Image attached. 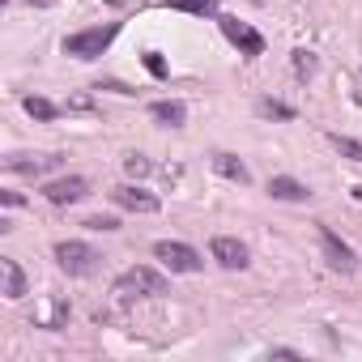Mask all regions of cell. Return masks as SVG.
Returning <instances> with one entry per match:
<instances>
[{
  "label": "cell",
  "mask_w": 362,
  "mask_h": 362,
  "mask_svg": "<svg viewBox=\"0 0 362 362\" xmlns=\"http://www.w3.org/2000/svg\"><path fill=\"white\" fill-rule=\"evenodd\" d=\"M149 115H153L158 124H166V128H184V124H188V107L179 103V98H158V103H149Z\"/></svg>",
  "instance_id": "cell-11"
},
{
  "label": "cell",
  "mask_w": 362,
  "mask_h": 362,
  "mask_svg": "<svg viewBox=\"0 0 362 362\" xmlns=\"http://www.w3.org/2000/svg\"><path fill=\"white\" fill-rule=\"evenodd\" d=\"M0 201H5L9 209H18V205H22V192H5V197H0Z\"/></svg>",
  "instance_id": "cell-26"
},
{
  "label": "cell",
  "mask_w": 362,
  "mask_h": 362,
  "mask_svg": "<svg viewBox=\"0 0 362 362\" xmlns=\"http://www.w3.org/2000/svg\"><path fill=\"white\" fill-rule=\"evenodd\" d=\"M124 170H128L132 179H141V175H149V170H153V162H149L145 153H128V158H124Z\"/></svg>",
  "instance_id": "cell-21"
},
{
  "label": "cell",
  "mask_w": 362,
  "mask_h": 362,
  "mask_svg": "<svg viewBox=\"0 0 362 362\" xmlns=\"http://www.w3.org/2000/svg\"><path fill=\"white\" fill-rule=\"evenodd\" d=\"M145 69H149L153 77H166V60H162L158 52H145Z\"/></svg>",
  "instance_id": "cell-22"
},
{
  "label": "cell",
  "mask_w": 362,
  "mask_h": 362,
  "mask_svg": "<svg viewBox=\"0 0 362 362\" xmlns=\"http://www.w3.org/2000/svg\"><path fill=\"white\" fill-rule=\"evenodd\" d=\"M0 273H5V298H22L26 294V273H22V264L13 256L0 260Z\"/></svg>",
  "instance_id": "cell-14"
},
{
  "label": "cell",
  "mask_w": 362,
  "mask_h": 362,
  "mask_svg": "<svg viewBox=\"0 0 362 362\" xmlns=\"http://www.w3.org/2000/svg\"><path fill=\"white\" fill-rule=\"evenodd\" d=\"M170 9L197 13V18H218V0H170Z\"/></svg>",
  "instance_id": "cell-15"
},
{
  "label": "cell",
  "mask_w": 362,
  "mask_h": 362,
  "mask_svg": "<svg viewBox=\"0 0 362 362\" xmlns=\"http://www.w3.org/2000/svg\"><path fill=\"white\" fill-rule=\"evenodd\" d=\"M269 358H298V349H286V345H277V349H269Z\"/></svg>",
  "instance_id": "cell-25"
},
{
  "label": "cell",
  "mask_w": 362,
  "mask_h": 362,
  "mask_svg": "<svg viewBox=\"0 0 362 362\" xmlns=\"http://www.w3.org/2000/svg\"><path fill=\"white\" fill-rule=\"evenodd\" d=\"M328 141H332V145H337V149H341L349 162H362V141H354V136H341V132H332Z\"/></svg>",
  "instance_id": "cell-20"
},
{
  "label": "cell",
  "mask_w": 362,
  "mask_h": 362,
  "mask_svg": "<svg viewBox=\"0 0 362 362\" xmlns=\"http://www.w3.org/2000/svg\"><path fill=\"white\" fill-rule=\"evenodd\" d=\"M209 252H214V260H218L222 269H230V273H239V269H247V264H252L247 243H239V239H230V235H218V239L209 243Z\"/></svg>",
  "instance_id": "cell-8"
},
{
  "label": "cell",
  "mask_w": 362,
  "mask_h": 362,
  "mask_svg": "<svg viewBox=\"0 0 362 362\" xmlns=\"http://www.w3.org/2000/svg\"><path fill=\"white\" fill-rule=\"evenodd\" d=\"M111 201H115L119 209H128V214H158V209H162V201H158L153 192L136 188V184H119V188L111 192Z\"/></svg>",
  "instance_id": "cell-9"
},
{
  "label": "cell",
  "mask_w": 362,
  "mask_h": 362,
  "mask_svg": "<svg viewBox=\"0 0 362 362\" xmlns=\"http://www.w3.org/2000/svg\"><path fill=\"white\" fill-rule=\"evenodd\" d=\"M56 264L69 277H90V273H98L103 256H98V247H90L81 239H64V243H56Z\"/></svg>",
  "instance_id": "cell-2"
},
{
  "label": "cell",
  "mask_w": 362,
  "mask_h": 362,
  "mask_svg": "<svg viewBox=\"0 0 362 362\" xmlns=\"http://www.w3.org/2000/svg\"><path fill=\"white\" fill-rule=\"evenodd\" d=\"M153 256H158L170 273H201V269H205L201 252L188 247V243H179V239H158V243H153Z\"/></svg>",
  "instance_id": "cell-4"
},
{
  "label": "cell",
  "mask_w": 362,
  "mask_h": 362,
  "mask_svg": "<svg viewBox=\"0 0 362 362\" xmlns=\"http://www.w3.org/2000/svg\"><path fill=\"white\" fill-rule=\"evenodd\" d=\"M315 226H320V247H324V264H328L332 273H354V269H358V256H354V247H349V243H341L332 226H324V222H315Z\"/></svg>",
  "instance_id": "cell-5"
},
{
  "label": "cell",
  "mask_w": 362,
  "mask_h": 362,
  "mask_svg": "<svg viewBox=\"0 0 362 362\" xmlns=\"http://www.w3.org/2000/svg\"><path fill=\"white\" fill-rule=\"evenodd\" d=\"M64 320H69V303H64V298H52V303L43 307V315H39L43 328H60Z\"/></svg>",
  "instance_id": "cell-16"
},
{
  "label": "cell",
  "mask_w": 362,
  "mask_h": 362,
  "mask_svg": "<svg viewBox=\"0 0 362 362\" xmlns=\"http://www.w3.org/2000/svg\"><path fill=\"white\" fill-rule=\"evenodd\" d=\"M86 226H90V230H119V222H115V218H90Z\"/></svg>",
  "instance_id": "cell-24"
},
{
  "label": "cell",
  "mask_w": 362,
  "mask_h": 362,
  "mask_svg": "<svg viewBox=\"0 0 362 362\" xmlns=\"http://www.w3.org/2000/svg\"><path fill=\"white\" fill-rule=\"evenodd\" d=\"M111 294L115 298H162L166 294V277L158 269H149V264H132V269H124L115 277Z\"/></svg>",
  "instance_id": "cell-1"
},
{
  "label": "cell",
  "mask_w": 362,
  "mask_h": 362,
  "mask_svg": "<svg viewBox=\"0 0 362 362\" xmlns=\"http://www.w3.org/2000/svg\"><path fill=\"white\" fill-rule=\"evenodd\" d=\"M43 197H47L52 205H77V201L90 197V179H81V175L52 179V184H43Z\"/></svg>",
  "instance_id": "cell-7"
},
{
  "label": "cell",
  "mask_w": 362,
  "mask_h": 362,
  "mask_svg": "<svg viewBox=\"0 0 362 362\" xmlns=\"http://www.w3.org/2000/svg\"><path fill=\"white\" fill-rule=\"evenodd\" d=\"M256 111H260L264 119H294V107H286V103H277V98H260Z\"/></svg>",
  "instance_id": "cell-19"
},
{
  "label": "cell",
  "mask_w": 362,
  "mask_h": 362,
  "mask_svg": "<svg viewBox=\"0 0 362 362\" xmlns=\"http://www.w3.org/2000/svg\"><path fill=\"white\" fill-rule=\"evenodd\" d=\"M107 5H115V9H124V5H128V0H107Z\"/></svg>",
  "instance_id": "cell-27"
},
{
  "label": "cell",
  "mask_w": 362,
  "mask_h": 362,
  "mask_svg": "<svg viewBox=\"0 0 362 362\" xmlns=\"http://www.w3.org/2000/svg\"><path fill=\"white\" fill-rule=\"evenodd\" d=\"M69 111H94V98L90 94H73L69 98Z\"/></svg>",
  "instance_id": "cell-23"
},
{
  "label": "cell",
  "mask_w": 362,
  "mask_h": 362,
  "mask_svg": "<svg viewBox=\"0 0 362 362\" xmlns=\"http://www.w3.org/2000/svg\"><path fill=\"white\" fill-rule=\"evenodd\" d=\"M13 175H47V170H56L60 166V153H13L9 162H5Z\"/></svg>",
  "instance_id": "cell-10"
},
{
  "label": "cell",
  "mask_w": 362,
  "mask_h": 362,
  "mask_svg": "<svg viewBox=\"0 0 362 362\" xmlns=\"http://www.w3.org/2000/svg\"><path fill=\"white\" fill-rule=\"evenodd\" d=\"M115 35H119V26H115V22H111V26H94V30H77V35H69V39H64V56L94 60V56H103V52L115 43Z\"/></svg>",
  "instance_id": "cell-3"
},
{
  "label": "cell",
  "mask_w": 362,
  "mask_h": 362,
  "mask_svg": "<svg viewBox=\"0 0 362 362\" xmlns=\"http://www.w3.org/2000/svg\"><path fill=\"white\" fill-rule=\"evenodd\" d=\"M354 201H362V184H358V188H354Z\"/></svg>",
  "instance_id": "cell-28"
},
{
  "label": "cell",
  "mask_w": 362,
  "mask_h": 362,
  "mask_svg": "<svg viewBox=\"0 0 362 362\" xmlns=\"http://www.w3.org/2000/svg\"><path fill=\"white\" fill-rule=\"evenodd\" d=\"M218 26H222V35H226V39H230L243 56H264V35H260V30H252L247 22L218 13Z\"/></svg>",
  "instance_id": "cell-6"
},
{
  "label": "cell",
  "mask_w": 362,
  "mask_h": 362,
  "mask_svg": "<svg viewBox=\"0 0 362 362\" xmlns=\"http://www.w3.org/2000/svg\"><path fill=\"white\" fill-rule=\"evenodd\" d=\"M290 64H294V77H303V81H307V77L315 73V64H320V60H315V52H307V47H298V52L290 56Z\"/></svg>",
  "instance_id": "cell-18"
},
{
  "label": "cell",
  "mask_w": 362,
  "mask_h": 362,
  "mask_svg": "<svg viewBox=\"0 0 362 362\" xmlns=\"http://www.w3.org/2000/svg\"><path fill=\"white\" fill-rule=\"evenodd\" d=\"M214 170H218L222 179H230V184H252V170H247L243 158H235V153H214Z\"/></svg>",
  "instance_id": "cell-13"
},
{
  "label": "cell",
  "mask_w": 362,
  "mask_h": 362,
  "mask_svg": "<svg viewBox=\"0 0 362 362\" xmlns=\"http://www.w3.org/2000/svg\"><path fill=\"white\" fill-rule=\"evenodd\" d=\"M269 197H273V201H307L311 188L298 184V179H290V175H273V179H269Z\"/></svg>",
  "instance_id": "cell-12"
},
{
  "label": "cell",
  "mask_w": 362,
  "mask_h": 362,
  "mask_svg": "<svg viewBox=\"0 0 362 362\" xmlns=\"http://www.w3.org/2000/svg\"><path fill=\"white\" fill-rule=\"evenodd\" d=\"M22 107H26V115H35V119H56L60 115V107L56 103H47V98H22Z\"/></svg>",
  "instance_id": "cell-17"
}]
</instances>
